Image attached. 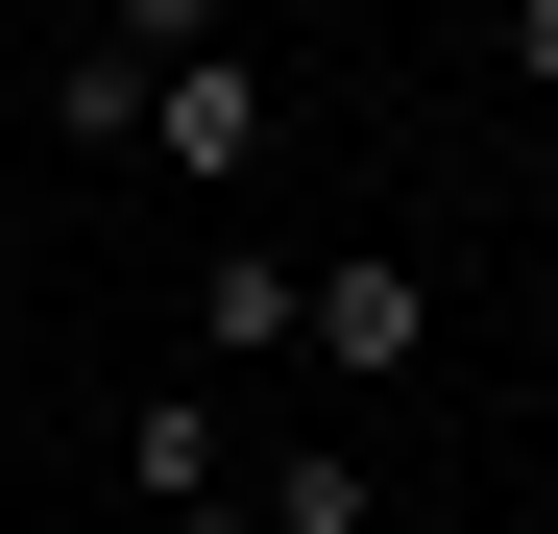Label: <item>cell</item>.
<instances>
[{"instance_id":"5b68a950","label":"cell","mask_w":558,"mask_h":534,"mask_svg":"<svg viewBox=\"0 0 558 534\" xmlns=\"http://www.w3.org/2000/svg\"><path fill=\"white\" fill-rule=\"evenodd\" d=\"M243 510H267V534H364V510H389V486H364V437H292V462H267Z\"/></svg>"},{"instance_id":"ba28073f","label":"cell","mask_w":558,"mask_h":534,"mask_svg":"<svg viewBox=\"0 0 558 534\" xmlns=\"http://www.w3.org/2000/svg\"><path fill=\"white\" fill-rule=\"evenodd\" d=\"M510 73H534V98H558V0H510Z\"/></svg>"},{"instance_id":"6da1fadb","label":"cell","mask_w":558,"mask_h":534,"mask_svg":"<svg viewBox=\"0 0 558 534\" xmlns=\"http://www.w3.org/2000/svg\"><path fill=\"white\" fill-rule=\"evenodd\" d=\"M292 365H316V389H413V365H437V292H413L389 243H316V267H292Z\"/></svg>"},{"instance_id":"277c9868","label":"cell","mask_w":558,"mask_h":534,"mask_svg":"<svg viewBox=\"0 0 558 534\" xmlns=\"http://www.w3.org/2000/svg\"><path fill=\"white\" fill-rule=\"evenodd\" d=\"M122 486L195 510V486H219V389H146V413H122Z\"/></svg>"},{"instance_id":"3957f363","label":"cell","mask_w":558,"mask_h":534,"mask_svg":"<svg viewBox=\"0 0 558 534\" xmlns=\"http://www.w3.org/2000/svg\"><path fill=\"white\" fill-rule=\"evenodd\" d=\"M195 340H243V365H292V243H219V267H195Z\"/></svg>"},{"instance_id":"9c48e42d","label":"cell","mask_w":558,"mask_h":534,"mask_svg":"<svg viewBox=\"0 0 558 534\" xmlns=\"http://www.w3.org/2000/svg\"><path fill=\"white\" fill-rule=\"evenodd\" d=\"M146 534H267V510H243V486H195V510H146Z\"/></svg>"},{"instance_id":"7a4b0ae2","label":"cell","mask_w":558,"mask_h":534,"mask_svg":"<svg viewBox=\"0 0 558 534\" xmlns=\"http://www.w3.org/2000/svg\"><path fill=\"white\" fill-rule=\"evenodd\" d=\"M146 170L243 195V170H267V73H243V49H170V73H146Z\"/></svg>"},{"instance_id":"52a82bcc","label":"cell","mask_w":558,"mask_h":534,"mask_svg":"<svg viewBox=\"0 0 558 534\" xmlns=\"http://www.w3.org/2000/svg\"><path fill=\"white\" fill-rule=\"evenodd\" d=\"M98 49H146V73H170V49H219V0H98Z\"/></svg>"},{"instance_id":"8992f818","label":"cell","mask_w":558,"mask_h":534,"mask_svg":"<svg viewBox=\"0 0 558 534\" xmlns=\"http://www.w3.org/2000/svg\"><path fill=\"white\" fill-rule=\"evenodd\" d=\"M49 146H122V170H146V49H73V73H49Z\"/></svg>"},{"instance_id":"30bf717a","label":"cell","mask_w":558,"mask_h":534,"mask_svg":"<svg viewBox=\"0 0 558 534\" xmlns=\"http://www.w3.org/2000/svg\"><path fill=\"white\" fill-rule=\"evenodd\" d=\"M534 219H558V98H534Z\"/></svg>"}]
</instances>
